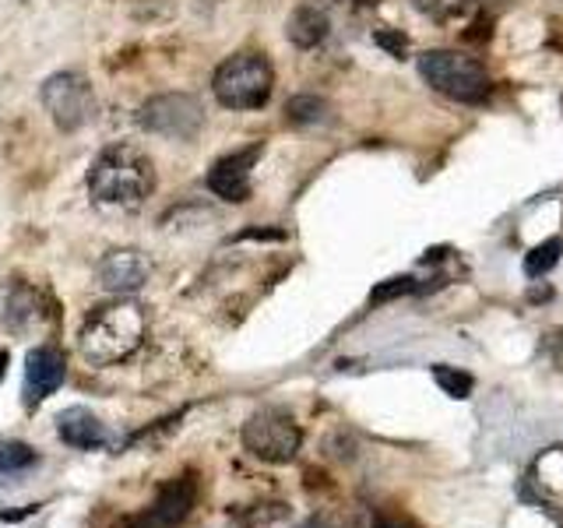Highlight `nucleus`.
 Here are the masks:
<instances>
[{
  "label": "nucleus",
  "instance_id": "nucleus-6",
  "mask_svg": "<svg viewBox=\"0 0 563 528\" xmlns=\"http://www.w3.org/2000/svg\"><path fill=\"white\" fill-rule=\"evenodd\" d=\"M49 120L57 123L60 131H81L88 120L96 117V92L88 85L85 75H75V70H60L43 81L40 92Z\"/></svg>",
  "mask_w": 563,
  "mask_h": 528
},
{
  "label": "nucleus",
  "instance_id": "nucleus-4",
  "mask_svg": "<svg viewBox=\"0 0 563 528\" xmlns=\"http://www.w3.org/2000/svg\"><path fill=\"white\" fill-rule=\"evenodd\" d=\"M211 88L225 110H261L272 99L275 70L261 53H236L216 70Z\"/></svg>",
  "mask_w": 563,
  "mask_h": 528
},
{
  "label": "nucleus",
  "instance_id": "nucleus-20",
  "mask_svg": "<svg viewBox=\"0 0 563 528\" xmlns=\"http://www.w3.org/2000/svg\"><path fill=\"white\" fill-rule=\"evenodd\" d=\"M412 289V278H391L387 286H377L374 289V304H380V299H391V296H401Z\"/></svg>",
  "mask_w": 563,
  "mask_h": 528
},
{
  "label": "nucleus",
  "instance_id": "nucleus-23",
  "mask_svg": "<svg viewBox=\"0 0 563 528\" xmlns=\"http://www.w3.org/2000/svg\"><path fill=\"white\" fill-rule=\"evenodd\" d=\"M377 528H395V525H377Z\"/></svg>",
  "mask_w": 563,
  "mask_h": 528
},
{
  "label": "nucleus",
  "instance_id": "nucleus-14",
  "mask_svg": "<svg viewBox=\"0 0 563 528\" xmlns=\"http://www.w3.org/2000/svg\"><path fill=\"white\" fill-rule=\"evenodd\" d=\"M328 29H331L328 14H324L321 8H313V4L296 8V11L289 14V25H286L292 46H299V50H313V46H321V43L328 40Z\"/></svg>",
  "mask_w": 563,
  "mask_h": 528
},
{
  "label": "nucleus",
  "instance_id": "nucleus-17",
  "mask_svg": "<svg viewBox=\"0 0 563 528\" xmlns=\"http://www.w3.org/2000/svg\"><path fill=\"white\" fill-rule=\"evenodd\" d=\"M412 8L433 18V22H451L468 8V0H412Z\"/></svg>",
  "mask_w": 563,
  "mask_h": 528
},
{
  "label": "nucleus",
  "instance_id": "nucleus-2",
  "mask_svg": "<svg viewBox=\"0 0 563 528\" xmlns=\"http://www.w3.org/2000/svg\"><path fill=\"white\" fill-rule=\"evenodd\" d=\"M152 187H155L152 158L137 145H128V141L102 148L92 158V169H88V190H92V198L99 205L110 208H141L148 201Z\"/></svg>",
  "mask_w": 563,
  "mask_h": 528
},
{
  "label": "nucleus",
  "instance_id": "nucleus-18",
  "mask_svg": "<svg viewBox=\"0 0 563 528\" xmlns=\"http://www.w3.org/2000/svg\"><path fill=\"white\" fill-rule=\"evenodd\" d=\"M35 462V451L29 444H18V440H8L0 444V472H18Z\"/></svg>",
  "mask_w": 563,
  "mask_h": 528
},
{
  "label": "nucleus",
  "instance_id": "nucleus-8",
  "mask_svg": "<svg viewBox=\"0 0 563 528\" xmlns=\"http://www.w3.org/2000/svg\"><path fill=\"white\" fill-rule=\"evenodd\" d=\"M194 504H198V483L194 475H176V480L158 486L155 497L128 518V528H180Z\"/></svg>",
  "mask_w": 563,
  "mask_h": 528
},
{
  "label": "nucleus",
  "instance_id": "nucleus-10",
  "mask_svg": "<svg viewBox=\"0 0 563 528\" xmlns=\"http://www.w3.org/2000/svg\"><path fill=\"white\" fill-rule=\"evenodd\" d=\"M257 158H261V145H251L243 152H229V155L216 158L208 169L211 194L229 201V205H240V201L251 198V176H254Z\"/></svg>",
  "mask_w": 563,
  "mask_h": 528
},
{
  "label": "nucleus",
  "instance_id": "nucleus-7",
  "mask_svg": "<svg viewBox=\"0 0 563 528\" xmlns=\"http://www.w3.org/2000/svg\"><path fill=\"white\" fill-rule=\"evenodd\" d=\"M201 123H205L201 102L184 92L155 96L141 106V128L169 141H194L201 134Z\"/></svg>",
  "mask_w": 563,
  "mask_h": 528
},
{
  "label": "nucleus",
  "instance_id": "nucleus-12",
  "mask_svg": "<svg viewBox=\"0 0 563 528\" xmlns=\"http://www.w3.org/2000/svg\"><path fill=\"white\" fill-rule=\"evenodd\" d=\"M152 264L141 251H110L96 268V282L106 293H134L148 282Z\"/></svg>",
  "mask_w": 563,
  "mask_h": 528
},
{
  "label": "nucleus",
  "instance_id": "nucleus-19",
  "mask_svg": "<svg viewBox=\"0 0 563 528\" xmlns=\"http://www.w3.org/2000/svg\"><path fill=\"white\" fill-rule=\"evenodd\" d=\"M286 113L292 123H313V120H321L328 113V106L321 99H313V96H299L286 106Z\"/></svg>",
  "mask_w": 563,
  "mask_h": 528
},
{
  "label": "nucleus",
  "instance_id": "nucleus-9",
  "mask_svg": "<svg viewBox=\"0 0 563 528\" xmlns=\"http://www.w3.org/2000/svg\"><path fill=\"white\" fill-rule=\"evenodd\" d=\"M46 296L22 278H11L0 286V324L11 334H32L46 324Z\"/></svg>",
  "mask_w": 563,
  "mask_h": 528
},
{
  "label": "nucleus",
  "instance_id": "nucleus-1",
  "mask_svg": "<svg viewBox=\"0 0 563 528\" xmlns=\"http://www.w3.org/2000/svg\"><path fill=\"white\" fill-rule=\"evenodd\" d=\"M148 317L134 299H113L85 317L78 331V349L92 366H113L131 360L145 342Z\"/></svg>",
  "mask_w": 563,
  "mask_h": 528
},
{
  "label": "nucleus",
  "instance_id": "nucleus-11",
  "mask_svg": "<svg viewBox=\"0 0 563 528\" xmlns=\"http://www.w3.org/2000/svg\"><path fill=\"white\" fill-rule=\"evenodd\" d=\"M67 377V360L60 349L35 345L25 356V405L35 409L46 395H53Z\"/></svg>",
  "mask_w": 563,
  "mask_h": 528
},
{
  "label": "nucleus",
  "instance_id": "nucleus-16",
  "mask_svg": "<svg viewBox=\"0 0 563 528\" xmlns=\"http://www.w3.org/2000/svg\"><path fill=\"white\" fill-rule=\"evenodd\" d=\"M433 381L444 387L451 398H468L472 387H475L472 374H465V370H454V366H444V363L433 366Z\"/></svg>",
  "mask_w": 563,
  "mask_h": 528
},
{
  "label": "nucleus",
  "instance_id": "nucleus-22",
  "mask_svg": "<svg viewBox=\"0 0 563 528\" xmlns=\"http://www.w3.org/2000/svg\"><path fill=\"white\" fill-rule=\"evenodd\" d=\"M299 528H324V525H317V521H307V525H299Z\"/></svg>",
  "mask_w": 563,
  "mask_h": 528
},
{
  "label": "nucleus",
  "instance_id": "nucleus-21",
  "mask_svg": "<svg viewBox=\"0 0 563 528\" xmlns=\"http://www.w3.org/2000/svg\"><path fill=\"white\" fill-rule=\"evenodd\" d=\"M4 363H8V356H4V352H0V377H4Z\"/></svg>",
  "mask_w": 563,
  "mask_h": 528
},
{
  "label": "nucleus",
  "instance_id": "nucleus-15",
  "mask_svg": "<svg viewBox=\"0 0 563 528\" xmlns=\"http://www.w3.org/2000/svg\"><path fill=\"white\" fill-rule=\"evenodd\" d=\"M560 254H563V243L560 240H545V243H539L532 254L525 257V272L528 275H545V272H553L556 268V261H560Z\"/></svg>",
  "mask_w": 563,
  "mask_h": 528
},
{
  "label": "nucleus",
  "instance_id": "nucleus-5",
  "mask_svg": "<svg viewBox=\"0 0 563 528\" xmlns=\"http://www.w3.org/2000/svg\"><path fill=\"white\" fill-rule=\"evenodd\" d=\"M240 440L254 458H261V462L286 465L296 458L299 444H303V433H299V427L286 413L264 409V413H254L251 419L243 422Z\"/></svg>",
  "mask_w": 563,
  "mask_h": 528
},
{
  "label": "nucleus",
  "instance_id": "nucleus-24",
  "mask_svg": "<svg viewBox=\"0 0 563 528\" xmlns=\"http://www.w3.org/2000/svg\"><path fill=\"white\" fill-rule=\"evenodd\" d=\"M360 4H366V0H360Z\"/></svg>",
  "mask_w": 563,
  "mask_h": 528
},
{
  "label": "nucleus",
  "instance_id": "nucleus-13",
  "mask_svg": "<svg viewBox=\"0 0 563 528\" xmlns=\"http://www.w3.org/2000/svg\"><path fill=\"white\" fill-rule=\"evenodd\" d=\"M57 430H60V440L78 451H99L106 444V427L99 422V416L92 409H64L57 416Z\"/></svg>",
  "mask_w": 563,
  "mask_h": 528
},
{
  "label": "nucleus",
  "instance_id": "nucleus-3",
  "mask_svg": "<svg viewBox=\"0 0 563 528\" xmlns=\"http://www.w3.org/2000/svg\"><path fill=\"white\" fill-rule=\"evenodd\" d=\"M419 75L433 92L448 96L454 102H483L493 92V78L483 61L468 57L457 50H427L419 57Z\"/></svg>",
  "mask_w": 563,
  "mask_h": 528
}]
</instances>
